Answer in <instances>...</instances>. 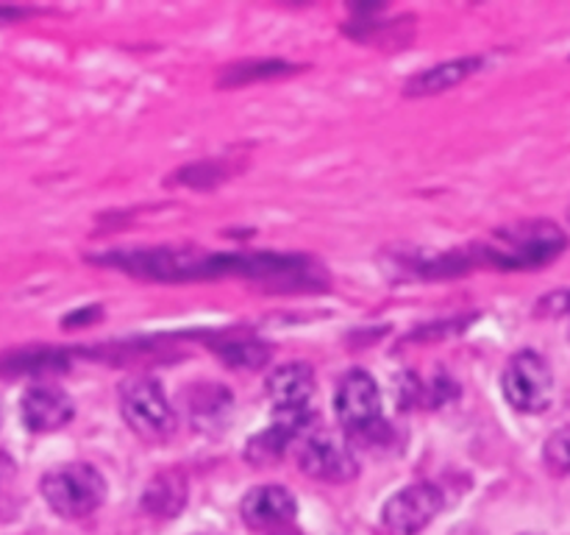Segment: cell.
Masks as SVG:
<instances>
[{
	"label": "cell",
	"instance_id": "obj_1",
	"mask_svg": "<svg viewBox=\"0 0 570 535\" xmlns=\"http://www.w3.org/2000/svg\"><path fill=\"white\" fill-rule=\"evenodd\" d=\"M100 265L120 268L122 273H131L139 279H154V282H198V279H223V276H248V279H271L289 276V273L304 271L309 262L304 256L293 254H206L200 249H131L115 251V254L95 256Z\"/></svg>",
	"mask_w": 570,
	"mask_h": 535
},
{
	"label": "cell",
	"instance_id": "obj_2",
	"mask_svg": "<svg viewBox=\"0 0 570 535\" xmlns=\"http://www.w3.org/2000/svg\"><path fill=\"white\" fill-rule=\"evenodd\" d=\"M566 245L568 237L557 223H518V226H507L495 232L493 243H484L476 251V260L504 268V271H523V268H538L551 262L566 251Z\"/></svg>",
	"mask_w": 570,
	"mask_h": 535
},
{
	"label": "cell",
	"instance_id": "obj_3",
	"mask_svg": "<svg viewBox=\"0 0 570 535\" xmlns=\"http://www.w3.org/2000/svg\"><path fill=\"white\" fill-rule=\"evenodd\" d=\"M42 496L50 510L65 518H83L106 499V479L92 463H65L42 477Z\"/></svg>",
	"mask_w": 570,
	"mask_h": 535
},
{
	"label": "cell",
	"instance_id": "obj_4",
	"mask_svg": "<svg viewBox=\"0 0 570 535\" xmlns=\"http://www.w3.org/2000/svg\"><path fill=\"white\" fill-rule=\"evenodd\" d=\"M117 401H120V416L126 427L142 440H161L176 427V412L156 379H126L117 390Z\"/></svg>",
	"mask_w": 570,
	"mask_h": 535
},
{
	"label": "cell",
	"instance_id": "obj_5",
	"mask_svg": "<svg viewBox=\"0 0 570 535\" xmlns=\"http://www.w3.org/2000/svg\"><path fill=\"white\" fill-rule=\"evenodd\" d=\"M501 390L512 410L538 416V412L549 410L551 399H554V373L543 354L523 349L507 362L504 373H501Z\"/></svg>",
	"mask_w": 570,
	"mask_h": 535
},
{
	"label": "cell",
	"instance_id": "obj_6",
	"mask_svg": "<svg viewBox=\"0 0 570 535\" xmlns=\"http://www.w3.org/2000/svg\"><path fill=\"white\" fill-rule=\"evenodd\" d=\"M334 412L354 435H367L382 424V390L365 368H351L334 393Z\"/></svg>",
	"mask_w": 570,
	"mask_h": 535
},
{
	"label": "cell",
	"instance_id": "obj_7",
	"mask_svg": "<svg viewBox=\"0 0 570 535\" xmlns=\"http://www.w3.org/2000/svg\"><path fill=\"white\" fill-rule=\"evenodd\" d=\"M445 499L434 483H412L382 507V527L390 535H417L440 516Z\"/></svg>",
	"mask_w": 570,
	"mask_h": 535
},
{
	"label": "cell",
	"instance_id": "obj_8",
	"mask_svg": "<svg viewBox=\"0 0 570 535\" xmlns=\"http://www.w3.org/2000/svg\"><path fill=\"white\" fill-rule=\"evenodd\" d=\"M301 471L321 483H348L360 471L354 451L328 435H312L298 451Z\"/></svg>",
	"mask_w": 570,
	"mask_h": 535
},
{
	"label": "cell",
	"instance_id": "obj_9",
	"mask_svg": "<svg viewBox=\"0 0 570 535\" xmlns=\"http://www.w3.org/2000/svg\"><path fill=\"white\" fill-rule=\"evenodd\" d=\"M20 416L31 432H56V429L67 427L72 421L76 405L56 385H33L22 393Z\"/></svg>",
	"mask_w": 570,
	"mask_h": 535
},
{
	"label": "cell",
	"instance_id": "obj_10",
	"mask_svg": "<svg viewBox=\"0 0 570 535\" xmlns=\"http://www.w3.org/2000/svg\"><path fill=\"white\" fill-rule=\"evenodd\" d=\"M239 513H243L248 527L271 533V529L293 524L295 513H298V502L284 485H256L245 494Z\"/></svg>",
	"mask_w": 570,
	"mask_h": 535
},
{
	"label": "cell",
	"instance_id": "obj_11",
	"mask_svg": "<svg viewBox=\"0 0 570 535\" xmlns=\"http://www.w3.org/2000/svg\"><path fill=\"white\" fill-rule=\"evenodd\" d=\"M315 393V371L306 362H284L267 377V396L276 412H309Z\"/></svg>",
	"mask_w": 570,
	"mask_h": 535
},
{
	"label": "cell",
	"instance_id": "obj_12",
	"mask_svg": "<svg viewBox=\"0 0 570 535\" xmlns=\"http://www.w3.org/2000/svg\"><path fill=\"white\" fill-rule=\"evenodd\" d=\"M309 424V412H276V421L267 429L256 432L254 438L245 444V460L250 466H271L278 463L293 444L295 435Z\"/></svg>",
	"mask_w": 570,
	"mask_h": 535
},
{
	"label": "cell",
	"instance_id": "obj_13",
	"mask_svg": "<svg viewBox=\"0 0 570 535\" xmlns=\"http://www.w3.org/2000/svg\"><path fill=\"white\" fill-rule=\"evenodd\" d=\"M484 67L482 56H462V59L443 61L438 67H429V70L417 72L406 81L404 95L406 98H426V95H440L445 89L456 87L465 78H471L473 72H479Z\"/></svg>",
	"mask_w": 570,
	"mask_h": 535
},
{
	"label": "cell",
	"instance_id": "obj_14",
	"mask_svg": "<svg viewBox=\"0 0 570 535\" xmlns=\"http://www.w3.org/2000/svg\"><path fill=\"white\" fill-rule=\"evenodd\" d=\"M184 502H187V479L178 471H161L145 485L142 507L150 516L173 518L181 513Z\"/></svg>",
	"mask_w": 570,
	"mask_h": 535
},
{
	"label": "cell",
	"instance_id": "obj_15",
	"mask_svg": "<svg viewBox=\"0 0 570 535\" xmlns=\"http://www.w3.org/2000/svg\"><path fill=\"white\" fill-rule=\"evenodd\" d=\"M70 366L67 351L61 349H20L9 351L0 357V373L6 377H17V373H45V371H61Z\"/></svg>",
	"mask_w": 570,
	"mask_h": 535
},
{
	"label": "cell",
	"instance_id": "obj_16",
	"mask_svg": "<svg viewBox=\"0 0 570 535\" xmlns=\"http://www.w3.org/2000/svg\"><path fill=\"white\" fill-rule=\"evenodd\" d=\"M301 70L298 65H289L282 59H254V61H239V65L226 67L220 76V87H239V84L250 81H267V78L289 76V72Z\"/></svg>",
	"mask_w": 570,
	"mask_h": 535
},
{
	"label": "cell",
	"instance_id": "obj_17",
	"mask_svg": "<svg viewBox=\"0 0 570 535\" xmlns=\"http://www.w3.org/2000/svg\"><path fill=\"white\" fill-rule=\"evenodd\" d=\"M223 360L234 368H259L271 357V349L254 338H234L217 346Z\"/></svg>",
	"mask_w": 570,
	"mask_h": 535
},
{
	"label": "cell",
	"instance_id": "obj_18",
	"mask_svg": "<svg viewBox=\"0 0 570 535\" xmlns=\"http://www.w3.org/2000/svg\"><path fill=\"white\" fill-rule=\"evenodd\" d=\"M543 463L551 474H570V427L557 429L543 446Z\"/></svg>",
	"mask_w": 570,
	"mask_h": 535
},
{
	"label": "cell",
	"instance_id": "obj_19",
	"mask_svg": "<svg viewBox=\"0 0 570 535\" xmlns=\"http://www.w3.org/2000/svg\"><path fill=\"white\" fill-rule=\"evenodd\" d=\"M184 184H193V187H204V184H220L226 178V171L215 162H200V165H189L178 173Z\"/></svg>",
	"mask_w": 570,
	"mask_h": 535
},
{
	"label": "cell",
	"instance_id": "obj_20",
	"mask_svg": "<svg viewBox=\"0 0 570 535\" xmlns=\"http://www.w3.org/2000/svg\"><path fill=\"white\" fill-rule=\"evenodd\" d=\"M26 14H28V9H17V6H0V26L20 20V17H26Z\"/></svg>",
	"mask_w": 570,
	"mask_h": 535
},
{
	"label": "cell",
	"instance_id": "obj_21",
	"mask_svg": "<svg viewBox=\"0 0 570 535\" xmlns=\"http://www.w3.org/2000/svg\"><path fill=\"white\" fill-rule=\"evenodd\" d=\"M557 312H568V315H570V290H568V293H560V295H557Z\"/></svg>",
	"mask_w": 570,
	"mask_h": 535
},
{
	"label": "cell",
	"instance_id": "obj_22",
	"mask_svg": "<svg viewBox=\"0 0 570 535\" xmlns=\"http://www.w3.org/2000/svg\"><path fill=\"white\" fill-rule=\"evenodd\" d=\"M267 535H301V533H298V529H295V527H289V524H287V527L271 529V533H267Z\"/></svg>",
	"mask_w": 570,
	"mask_h": 535
}]
</instances>
